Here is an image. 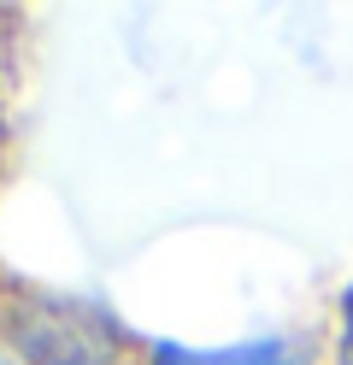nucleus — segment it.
<instances>
[{"label": "nucleus", "mask_w": 353, "mask_h": 365, "mask_svg": "<svg viewBox=\"0 0 353 365\" xmlns=\"http://www.w3.org/2000/svg\"><path fill=\"white\" fill-rule=\"evenodd\" d=\"M18 348L36 365H106L118 324L101 307H77V301H41L12 324Z\"/></svg>", "instance_id": "obj_1"}, {"label": "nucleus", "mask_w": 353, "mask_h": 365, "mask_svg": "<svg viewBox=\"0 0 353 365\" xmlns=\"http://www.w3.org/2000/svg\"><path fill=\"white\" fill-rule=\"evenodd\" d=\"M336 359L353 365V289H347V301H342V341H336Z\"/></svg>", "instance_id": "obj_3"}, {"label": "nucleus", "mask_w": 353, "mask_h": 365, "mask_svg": "<svg viewBox=\"0 0 353 365\" xmlns=\"http://www.w3.org/2000/svg\"><path fill=\"white\" fill-rule=\"evenodd\" d=\"M153 365H282V341H247V348H177V341H159Z\"/></svg>", "instance_id": "obj_2"}]
</instances>
